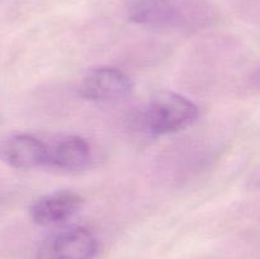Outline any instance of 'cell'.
Returning <instances> with one entry per match:
<instances>
[{
    "label": "cell",
    "mask_w": 260,
    "mask_h": 259,
    "mask_svg": "<svg viewBox=\"0 0 260 259\" xmlns=\"http://www.w3.org/2000/svg\"><path fill=\"white\" fill-rule=\"evenodd\" d=\"M198 114V107L187 96L164 90L151 96L140 123L149 134L161 136L187 128L197 121Z\"/></svg>",
    "instance_id": "6da1fadb"
},
{
    "label": "cell",
    "mask_w": 260,
    "mask_h": 259,
    "mask_svg": "<svg viewBox=\"0 0 260 259\" xmlns=\"http://www.w3.org/2000/svg\"><path fill=\"white\" fill-rule=\"evenodd\" d=\"M98 240L83 226H70L42 241L33 259H93Z\"/></svg>",
    "instance_id": "7a4b0ae2"
},
{
    "label": "cell",
    "mask_w": 260,
    "mask_h": 259,
    "mask_svg": "<svg viewBox=\"0 0 260 259\" xmlns=\"http://www.w3.org/2000/svg\"><path fill=\"white\" fill-rule=\"evenodd\" d=\"M79 94L93 102H113L126 98L134 90L128 74L113 66L90 69L79 84Z\"/></svg>",
    "instance_id": "3957f363"
},
{
    "label": "cell",
    "mask_w": 260,
    "mask_h": 259,
    "mask_svg": "<svg viewBox=\"0 0 260 259\" xmlns=\"http://www.w3.org/2000/svg\"><path fill=\"white\" fill-rule=\"evenodd\" d=\"M0 160L14 169H35L48 164L50 147L29 134H13L0 140Z\"/></svg>",
    "instance_id": "277c9868"
},
{
    "label": "cell",
    "mask_w": 260,
    "mask_h": 259,
    "mask_svg": "<svg viewBox=\"0 0 260 259\" xmlns=\"http://www.w3.org/2000/svg\"><path fill=\"white\" fill-rule=\"evenodd\" d=\"M84 200L73 190H56L32 203L29 215L38 226H53L73 217L83 207Z\"/></svg>",
    "instance_id": "5b68a950"
},
{
    "label": "cell",
    "mask_w": 260,
    "mask_h": 259,
    "mask_svg": "<svg viewBox=\"0 0 260 259\" xmlns=\"http://www.w3.org/2000/svg\"><path fill=\"white\" fill-rule=\"evenodd\" d=\"M132 23L149 28H169L179 22V12L170 0H126Z\"/></svg>",
    "instance_id": "8992f818"
},
{
    "label": "cell",
    "mask_w": 260,
    "mask_h": 259,
    "mask_svg": "<svg viewBox=\"0 0 260 259\" xmlns=\"http://www.w3.org/2000/svg\"><path fill=\"white\" fill-rule=\"evenodd\" d=\"M90 163V146L81 136H69L60 140L52 149H50V160L60 169L81 170Z\"/></svg>",
    "instance_id": "52a82bcc"
}]
</instances>
